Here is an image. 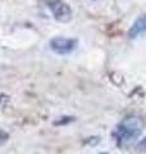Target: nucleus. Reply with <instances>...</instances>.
I'll use <instances>...</instances> for the list:
<instances>
[{"label":"nucleus","mask_w":146,"mask_h":154,"mask_svg":"<svg viewBox=\"0 0 146 154\" xmlns=\"http://www.w3.org/2000/svg\"><path fill=\"white\" fill-rule=\"evenodd\" d=\"M144 130V121L138 116H128L118 123L115 130L117 140L120 144H131L137 139Z\"/></svg>","instance_id":"1"},{"label":"nucleus","mask_w":146,"mask_h":154,"mask_svg":"<svg viewBox=\"0 0 146 154\" xmlns=\"http://www.w3.org/2000/svg\"><path fill=\"white\" fill-rule=\"evenodd\" d=\"M45 7L51 12L53 17L59 22H68L72 18V11L63 0H44Z\"/></svg>","instance_id":"2"},{"label":"nucleus","mask_w":146,"mask_h":154,"mask_svg":"<svg viewBox=\"0 0 146 154\" xmlns=\"http://www.w3.org/2000/svg\"><path fill=\"white\" fill-rule=\"evenodd\" d=\"M77 41L69 37H54L50 40V49L59 55H67L75 50Z\"/></svg>","instance_id":"3"},{"label":"nucleus","mask_w":146,"mask_h":154,"mask_svg":"<svg viewBox=\"0 0 146 154\" xmlns=\"http://www.w3.org/2000/svg\"><path fill=\"white\" fill-rule=\"evenodd\" d=\"M145 32H146V13L142 14L141 17H138L133 22V25L131 26V28L128 30V37L135 38Z\"/></svg>","instance_id":"4"}]
</instances>
